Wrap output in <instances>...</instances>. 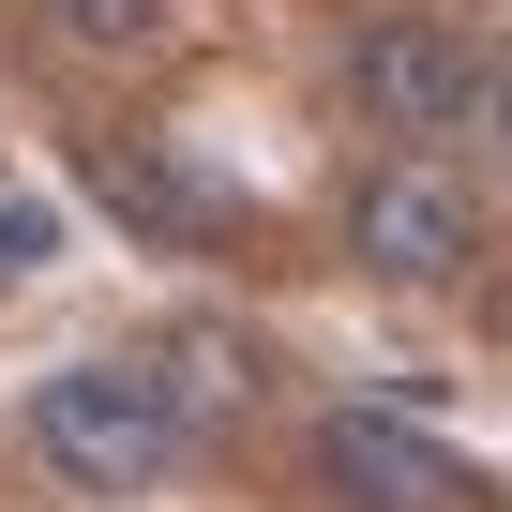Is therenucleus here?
I'll return each mask as SVG.
<instances>
[{"mask_svg": "<svg viewBox=\"0 0 512 512\" xmlns=\"http://www.w3.org/2000/svg\"><path fill=\"white\" fill-rule=\"evenodd\" d=\"M317 497H332V512H452L467 467H452L407 407H317Z\"/></svg>", "mask_w": 512, "mask_h": 512, "instance_id": "20e7f679", "label": "nucleus"}, {"mask_svg": "<svg viewBox=\"0 0 512 512\" xmlns=\"http://www.w3.org/2000/svg\"><path fill=\"white\" fill-rule=\"evenodd\" d=\"M181 452H196V422L166 407V377L136 347H91V362L31 377V467L61 497H166Z\"/></svg>", "mask_w": 512, "mask_h": 512, "instance_id": "f257e3e1", "label": "nucleus"}, {"mask_svg": "<svg viewBox=\"0 0 512 512\" xmlns=\"http://www.w3.org/2000/svg\"><path fill=\"white\" fill-rule=\"evenodd\" d=\"M46 16H61V46H166L181 0H46Z\"/></svg>", "mask_w": 512, "mask_h": 512, "instance_id": "423d86ee", "label": "nucleus"}, {"mask_svg": "<svg viewBox=\"0 0 512 512\" xmlns=\"http://www.w3.org/2000/svg\"><path fill=\"white\" fill-rule=\"evenodd\" d=\"M347 256L377 287H452L467 256H482V196L437 166V151H392V166H362V196H347Z\"/></svg>", "mask_w": 512, "mask_h": 512, "instance_id": "7ed1b4c3", "label": "nucleus"}, {"mask_svg": "<svg viewBox=\"0 0 512 512\" xmlns=\"http://www.w3.org/2000/svg\"><path fill=\"white\" fill-rule=\"evenodd\" d=\"M467 121H482V136H497V151H512V31H497V46H482V106H467Z\"/></svg>", "mask_w": 512, "mask_h": 512, "instance_id": "0eeeda50", "label": "nucleus"}, {"mask_svg": "<svg viewBox=\"0 0 512 512\" xmlns=\"http://www.w3.org/2000/svg\"><path fill=\"white\" fill-rule=\"evenodd\" d=\"M61 241H76V226H61V196L0 166V287H46V272H61Z\"/></svg>", "mask_w": 512, "mask_h": 512, "instance_id": "39448f33", "label": "nucleus"}, {"mask_svg": "<svg viewBox=\"0 0 512 512\" xmlns=\"http://www.w3.org/2000/svg\"><path fill=\"white\" fill-rule=\"evenodd\" d=\"M347 106H362L377 136L437 151V136H467V106H482V46H467L452 16H362V31H347Z\"/></svg>", "mask_w": 512, "mask_h": 512, "instance_id": "f03ea898", "label": "nucleus"}]
</instances>
